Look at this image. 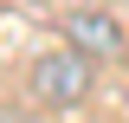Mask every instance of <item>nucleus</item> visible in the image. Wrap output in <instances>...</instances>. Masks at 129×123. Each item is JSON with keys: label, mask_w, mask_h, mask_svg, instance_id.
<instances>
[{"label": "nucleus", "mask_w": 129, "mask_h": 123, "mask_svg": "<svg viewBox=\"0 0 129 123\" xmlns=\"http://www.w3.org/2000/svg\"><path fill=\"white\" fill-rule=\"evenodd\" d=\"M84 52H45V58L32 65V91L45 97V104H78L84 97Z\"/></svg>", "instance_id": "nucleus-1"}, {"label": "nucleus", "mask_w": 129, "mask_h": 123, "mask_svg": "<svg viewBox=\"0 0 129 123\" xmlns=\"http://www.w3.org/2000/svg\"><path fill=\"white\" fill-rule=\"evenodd\" d=\"M64 32H71V52H116L123 46L116 26H110V13H71Z\"/></svg>", "instance_id": "nucleus-2"}]
</instances>
